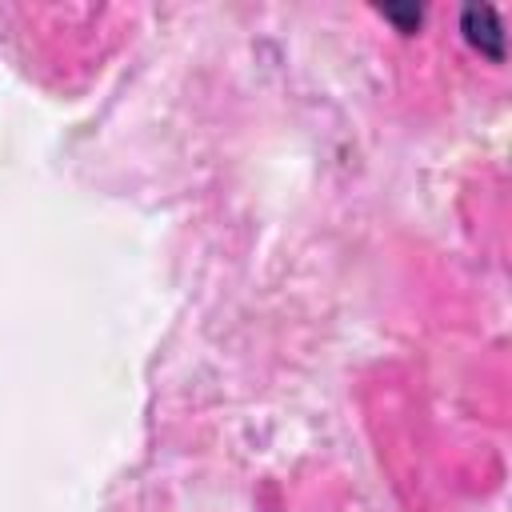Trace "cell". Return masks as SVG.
<instances>
[{
	"label": "cell",
	"mask_w": 512,
	"mask_h": 512,
	"mask_svg": "<svg viewBox=\"0 0 512 512\" xmlns=\"http://www.w3.org/2000/svg\"><path fill=\"white\" fill-rule=\"evenodd\" d=\"M380 16H384V20H392L400 32H416V28H420V20H424V8H416V4H412V8H392V4H384V8H380Z\"/></svg>",
	"instance_id": "2"
},
{
	"label": "cell",
	"mask_w": 512,
	"mask_h": 512,
	"mask_svg": "<svg viewBox=\"0 0 512 512\" xmlns=\"http://www.w3.org/2000/svg\"><path fill=\"white\" fill-rule=\"evenodd\" d=\"M460 32H464V40H468L480 56H488L492 64L504 60V24H500V12H496L492 4H468V8L460 12Z\"/></svg>",
	"instance_id": "1"
}]
</instances>
